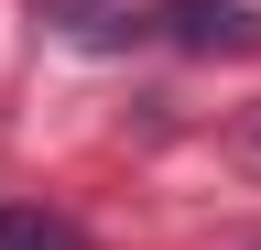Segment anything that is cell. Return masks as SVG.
<instances>
[{
  "mask_svg": "<svg viewBox=\"0 0 261 250\" xmlns=\"http://www.w3.org/2000/svg\"><path fill=\"white\" fill-rule=\"evenodd\" d=\"M0 250H87V229L55 207H0Z\"/></svg>",
  "mask_w": 261,
  "mask_h": 250,
  "instance_id": "7a4b0ae2",
  "label": "cell"
},
{
  "mask_svg": "<svg viewBox=\"0 0 261 250\" xmlns=\"http://www.w3.org/2000/svg\"><path fill=\"white\" fill-rule=\"evenodd\" d=\"M130 44H174V54H261V11H240V0H163V11H130Z\"/></svg>",
  "mask_w": 261,
  "mask_h": 250,
  "instance_id": "6da1fadb",
  "label": "cell"
}]
</instances>
